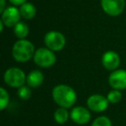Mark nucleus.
<instances>
[{
  "mask_svg": "<svg viewBox=\"0 0 126 126\" xmlns=\"http://www.w3.org/2000/svg\"><path fill=\"white\" fill-rule=\"evenodd\" d=\"M0 3H1V5H0V13H2L3 11L6 9V7H5V0H0Z\"/></svg>",
  "mask_w": 126,
  "mask_h": 126,
  "instance_id": "21",
  "label": "nucleus"
},
{
  "mask_svg": "<svg viewBox=\"0 0 126 126\" xmlns=\"http://www.w3.org/2000/svg\"><path fill=\"white\" fill-rule=\"evenodd\" d=\"M27 76L25 73L18 67H11L4 74V80L7 86L14 88H19L24 86Z\"/></svg>",
  "mask_w": 126,
  "mask_h": 126,
  "instance_id": "3",
  "label": "nucleus"
},
{
  "mask_svg": "<svg viewBox=\"0 0 126 126\" xmlns=\"http://www.w3.org/2000/svg\"><path fill=\"white\" fill-rule=\"evenodd\" d=\"M110 102L107 99V97L101 94L91 95L86 100V105L90 110L94 112L105 111L109 106Z\"/></svg>",
  "mask_w": 126,
  "mask_h": 126,
  "instance_id": "8",
  "label": "nucleus"
},
{
  "mask_svg": "<svg viewBox=\"0 0 126 126\" xmlns=\"http://www.w3.org/2000/svg\"><path fill=\"white\" fill-rule=\"evenodd\" d=\"M5 26V25L4 24V23H3L2 21H0V32L2 33L3 30H4V27Z\"/></svg>",
  "mask_w": 126,
  "mask_h": 126,
  "instance_id": "22",
  "label": "nucleus"
},
{
  "mask_svg": "<svg viewBox=\"0 0 126 126\" xmlns=\"http://www.w3.org/2000/svg\"><path fill=\"white\" fill-rule=\"evenodd\" d=\"M44 43L46 47L54 52L62 50L66 45V38L62 33L55 30L47 32L44 36Z\"/></svg>",
  "mask_w": 126,
  "mask_h": 126,
  "instance_id": "5",
  "label": "nucleus"
},
{
  "mask_svg": "<svg viewBox=\"0 0 126 126\" xmlns=\"http://www.w3.org/2000/svg\"><path fill=\"white\" fill-rule=\"evenodd\" d=\"M34 62L38 67L42 68H47L54 65L56 61V56L54 51L47 47H40L36 49L33 56Z\"/></svg>",
  "mask_w": 126,
  "mask_h": 126,
  "instance_id": "4",
  "label": "nucleus"
},
{
  "mask_svg": "<svg viewBox=\"0 0 126 126\" xmlns=\"http://www.w3.org/2000/svg\"><path fill=\"white\" fill-rule=\"evenodd\" d=\"M52 98L60 107L67 109L76 103L77 94L71 86L60 84L53 88Z\"/></svg>",
  "mask_w": 126,
  "mask_h": 126,
  "instance_id": "1",
  "label": "nucleus"
},
{
  "mask_svg": "<svg viewBox=\"0 0 126 126\" xmlns=\"http://www.w3.org/2000/svg\"><path fill=\"white\" fill-rule=\"evenodd\" d=\"M31 90H30V86H23L21 87L18 88L17 90V96L19 98L23 100H28L31 98Z\"/></svg>",
  "mask_w": 126,
  "mask_h": 126,
  "instance_id": "17",
  "label": "nucleus"
},
{
  "mask_svg": "<svg viewBox=\"0 0 126 126\" xmlns=\"http://www.w3.org/2000/svg\"><path fill=\"white\" fill-rule=\"evenodd\" d=\"M122 98V93L119 90L113 89L107 94V99L110 104H117Z\"/></svg>",
  "mask_w": 126,
  "mask_h": 126,
  "instance_id": "18",
  "label": "nucleus"
},
{
  "mask_svg": "<svg viewBox=\"0 0 126 126\" xmlns=\"http://www.w3.org/2000/svg\"><path fill=\"white\" fill-rule=\"evenodd\" d=\"M10 102V96L4 87L0 88V110H4L7 108Z\"/></svg>",
  "mask_w": 126,
  "mask_h": 126,
  "instance_id": "16",
  "label": "nucleus"
},
{
  "mask_svg": "<svg viewBox=\"0 0 126 126\" xmlns=\"http://www.w3.org/2000/svg\"><path fill=\"white\" fill-rule=\"evenodd\" d=\"M29 26L26 23L20 21L14 27V34L18 39H25V37L29 35Z\"/></svg>",
  "mask_w": 126,
  "mask_h": 126,
  "instance_id": "15",
  "label": "nucleus"
},
{
  "mask_svg": "<svg viewBox=\"0 0 126 126\" xmlns=\"http://www.w3.org/2000/svg\"><path fill=\"white\" fill-rule=\"evenodd\" d=\"M21 16L19 9L15 6H9L1 13V21L6 27L14 28L20 22Z\"/></svg>",
  "mask_w": 126,
  "mask_h": 126,
  "instance_id": "7",
  "label": "nucleus"
},
{
  "mask_svg": "<svg viewBox=\"0 0 126 126\" xmlns=\"http://www.w3.org/2000/svg\"><path fill=\"white\" fill-rule=\"evenodd\" d=\"M108 83L115 90L126 89V70L117 69L112 71L109 75Z\"/></svg>",
  "mask_w": 126,
  "mask_h": 126,
  "instance_id": "9",
  "label": "nucleus"
},
{
  "mask_svg": "<svg viewBox=\"0 0 126 126\" xmlns=\"http://www.w3.org/2000/svg\"><path fill=\"white\" fill-rule=\"evenodd\" d=\"M35 52V46L30 41L19 39L13 45L11 54L13 59L17 62H26L33 58Z\"/></svg>",
  "mask_w": 126,
  "mask_h": 126,
  "instance_id": "2",
  "label": "nucleus"
},
{
  "mask_svg": "<svg viewBox=\"0 0 126 126\" xmlns=\"http://www.w3.org/2000/svg\"><path fill=\"white\" fill-rule=\"evenodd\" d=\"M70 117V113L68 112L67 109L60 107L54 111V119L57 124H63L67 122V120Z\"/></svg>",
  "mask_w": 126,
  "mask_h": 126,
  "instance_id": "14",
  "label": "nucleus"
},
{
  "mask_svg": "<svg viewBox=\"0 0 126 126\" xmlns=\"http://www.w3.org/2000/svg\"><path fill=\"white\" fill-rule=\"evenodd\" d=\"M9 1L12 4H14L15 6H21L22 4H23L24 3L27 2V0H9Z\"/></svg>",
  "mask_w": 126,
  "mask_h": 126,
  "instance_id": "20",
  "label": "nucleus"
},
{
  "mask_svg": "<svg viewBox=\"0 0 126 126\" xmlns=\"http://www.w3.org/2000/svg\"><path fill=\"white\" fill-rule=\"evenodd\" d=\"M20 13H21L22 17H23L26 20H31L35 16L36 14V8L31 3L26 2L23 4H22L19 8Z\"/></svg>",
  "mask_w": 126,
  "mask_h": 126,
  "instance_id": "13",
  "label": "nucleus"
},
{
  "mask_svg": "<svg viewBox=\"0 0 126 126\" xmlns=\"http://www.w3.org/2000/svg\"><path fill=\"white\" fill-rule=\"evenodd\" d=\"M101 7L107 15L117 16L121 15L125 8L124 0H101Z\"/></svg>",
  "mask_w": 126,
  "mask_h": 126,
  "instance_id": "6",
  "label": "nucleus"
},
{
  "mask_svg": "<svg viewBox=\"0 0 126 126\" xmlns=\"http://www.w3.org/2000/svg\"><path fill=\"white\" fill-rule=\"evenodd\" d=\"M91 126H112V124L109 117L105 116H100L92 123Z\"/></svg>",
  "mask_w": 126,
  "mask_h": 126,
  "instance_id": "19",
  "label": "nucleus"
},
{
  "mask_svg": "<svg viewBox=\"0 0 126 126\" xmlns=\"http://www.w3.org/2000/svg\"><path fill=\"white\" fill-rule=\"evenodd\" d=\"M44 75L40 70H32L27 75L26 83L28 86L32 88H36L43 83Z\"/></svg>",
  "mask_w": 126,
  "mask_h": 126,
  "instance_id": "12",
  "label": "nucleus"
},
{
  "mask_svg": "<svg viewBox=\"0 0 126 126\" xmlns=\"http://www.w3.org/2000/svg\"><path fill=\"white\" fill-rule=\"evenodd\" d=\"M101 62L103 67L109 71L117 70L120 65V57L115 51H106L102 55Z\"/></svg>",
  "mask_w": 126,
  "mask_h": 126,
  "instance_id": "11",
  "label": "nucleus"
},
{
  "mask_svg": "<svg viewBox=\"0 0 126 126\" xmlns=\"http://www.w3.org/2000/svg\"><path fill=\"white\" fill-rule=\"evenodd\" d=\"M70 118L79 125L86 124L91 119L90 110L83 106H76L71 110Z\"/></svg>",
  "mask_w": 126,
  "mask_h": 126,
  "instance_id": "10",
  "label": "nucleus"
}]
</instances>
